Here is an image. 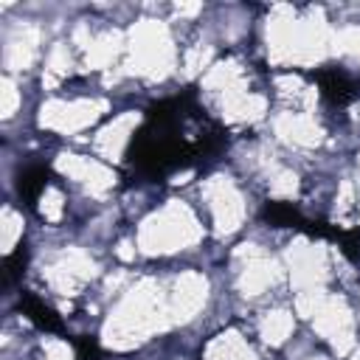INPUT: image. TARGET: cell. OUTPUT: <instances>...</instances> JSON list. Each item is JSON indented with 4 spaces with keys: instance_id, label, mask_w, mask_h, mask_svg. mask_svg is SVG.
Masks as SVG:
<instances>
[{
    "instance_id": "6da1fadb",
    "label": "cell",
    "mask_w": 360,
    "mask_h": 360,
    "mask_svg": "<svg viewBox=\"0 0 360 360\" xmlns=\"http://www.w3.org/2000/svg\"><path fill=\"white\" fill-rule=\"evenodd\" d=\"M219 146V127L188 93L166 98L146 112V121L132 141V163L146 174H169L211 160Z\"/></svg>"
},
{
    "instance_id": "7a4b0ae2",
    "label": "cell",
    "mask_w": 360,
    "mask_h": 360,
    "mask_svg": "<svg viewBox=\"0 0 360 360\" xmlns=\"http://www.w3.org/2000/svg\"><path fill=\"white\" fill-rule=\"evenodd\" d=\"M321 90L332 104H346L357 96V84L343 73V70H321L318 73Z\"/></svg>"
},
{
    "instance_id": "3957f363",
    "label": "cell",
    "mask_w": 360,
    "mask_h": 360,
    "mask_svg": "<svg viewBox=\"0 0 360 360\" xmlns=\"http://www.w3.org/2000/svg\"><path fill=\"white\" fill-rule=\"evenodd\" d=\"M20 307H22V312H25L34 323H39V326H45V329H53V332L62 329V321L56 318V312H53L48 304H42L37 295H22Z\"/></svg>"
},
{
    "instance_id": "277c9868",
    "label": "cell",
    "mask_w": 360,
    "mask_h": 360,
    "mask_svg": "<svg viewBox=\"0 0 360 360\" xmlns=\"http://www.w3.org/2000/svg\"><path fill=\"white\" fill-rule=\"evenodd\" d=\"M45 183H48V169L45 166H31L20 174V194L28 202H34L39 197V191L45 188Z\"/></svg>"
},
{
    "instance_id": "5b68a950",
    "label": "cell",
    "mask_w": 360,
    "mask_h": 360,
    "mask_svg": "<svg viewBox=\"0 0 360 360\" xmlns=\"http://www.w3.org/2000/svg\"><path fill=\"white\" fill-rule=\"evenodd\" d=\"M22 264H25V250H17L14 256H8L6 259V281H11L22 270Z\"/></svg>"
}]
</instances>
